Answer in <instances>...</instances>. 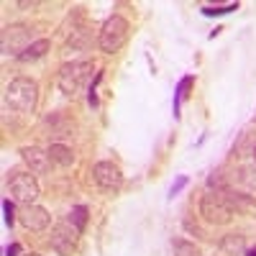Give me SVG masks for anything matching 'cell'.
Segmentation results:
<instances>
[{
  "label": "cell",
  "instance_id": "2e32d148",
  "mask_svg": "<svg viewBox=\"0 0 256 256\" xmlns=\"http://www.w3.org/2000/svg\"><path fill=\"white\" fill-rule=\"evenodd\" d=\"M52 49V41L49 38H36L34 44L18 56V62H24V64H28V62H36V59H41V56H46V52Z\"/></svg>",
  "mask_w": 256,
  "mask_h": 256
},
{
  "label": "cell",
  "instance_id": "4316f807",
  "mask_svg": "<svg viewBox=\"0 0 256 256\" xmlns=\"http://www.w3.org/2000/svg\"><path fill=\"white\" fill-rule=\"evenodd\" d=\"M26 256H41V254H26Z\"/></svg>",
  "mask_w": 256,
  "mask_h": 256
},
{
  "label": "cell",
  "instance_id": "ffe728a7",
  "mask_svg": "<svg viewBox=\"0 0 256 256\" xmlns=\"http://www.w3.org/2000/svg\"><path fill=\"white\" fill-rule=\"evenodd\" d=\"M80 233L84 230V226H88V208H84V205H77V208H72L70 210V218H67Z\"/></svg>",
  "mask_w": 256,
  "mask_h": 256
},
{
  "label": "cell",
  "instance_id": "8992f818",
  "mask_svg": "<svg viewBox=\"0 0 256 256\" xmlns=\"http://www.w3.org/2000/svg\"><path fill=\"white\" fill-rule=\"evenodd\" d=\"M31 44H34V41H31V31L24 24L6 26L3 34H0V49H3L6 56H20Z\"/></svg>",
  "mask_w": 256,
  "mask_h": 256
},
{
  "label": "cell",
  "instance_id": "603a6c76",
  "mask_svg": "<svg viewBox=\"0 0 256 256\" xmlns=\"http://www.w3.org/2000/svg\"><path fill=\"white\" fill-rule=\"evenodd\" d=\"M3 210H6V226H13L16 223V208H13V202L6 200L3 202Z\"/></svg>",
  "mask_w": 256,
  "mask_h": 256
},
{
  "label": "cell",
  "instance_id": "e0dca14e",
  "mask_svg": "<svg viewBox=\"0 0 256 256\" xmlns=\"http://www.w3.org/2000/svg\"><path fill=\"white\" fill-rule=\"evenodd\" d=\"M49 159L59 166H72L74 164V154H72V148L70 146H64V144H52L49 146Z\"/></svg>",
  "mask_w": 256,
  "mask_h": 256
},
{
  "label": "cell",
  "instance_id": "d4e9b609",
  "mask_svg": "<svg viewBox=\"0 0 256 256\" xmlns=\"http://www.w3.org/2000/svg\"><path fill=\"white\" fill-rule=\"evenodd\" d=\"M184 182H187V180H184V177H182V180H180V182H177V184H174V187H172V195H174V192H180V190H182V187H184Z\"/></svg>",
  "mask_w": 256,
  "mask_h": 256
},
{
  "label": "cell",
  "instance_id": "5b68a950",
  "mask_svg": "<svg viewBox=\"0 0 256 256\" xmlns=\"http://www.w3.org/2000/svg\"><path fill=\"white\" fill-rule=\"evenodd\" d=\"M8 190H10V198L20 205H36V200L41 195V187H38L34 172H10Z\"/></svg>",
  "mask_w": 256,
  "mask_h": 256
},
{
  "label": "cell",
  "instance_id": "6da1fadb",
  "mask_svg": "<svg viewBox=\"0 0 256 256\" xmlns=\"http://www.w3.org/2000/svg\"><path fill=\"white\" fill-rule=\"evenodd\" d=\"M6 102L16 113H31L38 102V84L31 77H13L6 88Z\"/></svg>",
  "mask_w": 256,
  "mask_h": 256
},
{
  "label": "cell",
  "instance_id": "8fae6325",
  "mask_svg": "<svg viewBox=\"0 0 256 256\" xmlns=\"http://www.w3.org/2000/svg\"><path fill=\"white\" fill-rule=\"evenodd\" d=\"M20 156H24V162L28 164V169L34 174H44L49 172V152H44V148L38 146H24L20 148Z\"/></svg>",
  "mask_w": 256,
  "mask_h": 256
},
{
  "label": "cell",
  "instance_id": "7a4b0ae2",
  "mask_svg": "<svg viewBox=\"0 0 256 256\" xmlns=\"http://www.w3.org/2000/svg\"><path fill=\"white\" fill-rule=\"evenodd\" d=\"M92 77V62L80 59V62H64L62 70L56 74V84L64 95H77L88 80Z\"/></svg>",
  "mask_w": 256,
  "mask_h": 256
},
{
  "label": "cell",
  "instance_id": "30bf717a",
  "mask_svg": "<svg viewBox=\"0 0 256 256\" xmlns=\"http://www.w3.org/2000/svg\"><path fill=\"white\" fill-rule=\"evenodd\" d=\"M18 220L24 223L28 230H44L52 223V216L41 205H24L18 212Z\"/></svg>",
  "mask_w": 256,
  "mask_h": 256
},
{
  "label": "cell",
  "instance_id": "83f0119b",
  "mask_svg": "<svg viewBox=\"0 0 256 256\" xmlns=\"http://www.w3.org/2000/svg\"><path fill=\"white\" fill-rule=\"evenodd\" d=\"M254 159H256V154H254Z\"/></svg>",
  "mask_w": 256,
  "mask_h": 256
},
{
  "label": "cell",
  "instance_id": "277c9868",
  "mask_svg": "<svg viewBox=\"0 0 256 256\" xmlns=\"http://www.w3.org/2000/svg\"><path fill=\"white\" fill-rule=\"evenodd\" d=\"M200 216L212 226H226L233 218V210H230V205L220 190H210L200 200Z\"/></svg>",
  "mask_w": 256,
  "mask_h": 256
},
{
  "label": "cell",
  "instance_id": "7c38bea8",
  "mask_svg": "<svg viewBox=\"0 0 256 256\" xmlns=\"http://www.w3.org/2000/svg\"><path fill=\"white\" fill-rule=\"evenodd\" d=\"M46 131H49V138H54V144H62V138L74 136V123L67 116L56 113V116L46 118Z\"/></svg>",
  "mask_w": 256,
  "mask_h": 256
},
{
  "label": "cell",
  "instance_id": "484cf974",
  "mask_svg": "<svg viewBox=\"0 0 256 256\" xmlns=\"http://www.w3.org/2000/svg\"><path fill=\"white\" fill-rule=\"evenodd\" d=\"M244 254H246V256H256V246H251V248H246Z\"/></svg>",
  "mask_w": 256,
  "mask_h": 256
},
{
  "label": "cell",
  "instance_id": "44dd1931",
  "mask_svg": "<svg viewBox=\"0 0 256 256\" xmlns=\"http://www.w3.org/2000/svg\"><path fill=\"white\" fill-rule=\"evenodd\" d=\"M192 88V77H184L180 82V88H177V98H174V116H180V100L187 98V90Z\"/></svg>",
  "mask_w": 256,
  "mask_h": 256
},
{
  "label": "cell",
  "instance_id": "4fadbf2b",
  "mask_svg": "<svg viewBox=\"0 0 256 256\" xmlns=\"http://www.w3.org/2000/svg\"><path fill=\"white\" fill-rule=\"evenodd\" d=\"M223 195H226V200H228V205H230V210L233 212H251V210H256V200L248 195V192H241V190H220Z\"/></svg>",
  "mask_w": 256,
  "mask_h": 256
},
{
  "label": "cell",
  "instance_id": "3957f363",
  "mask_svg": "<svg viewBox=\"0 0 256 256\" xmlns=\"http://www.w3.org/2000/svg\"><path fill=\"white\" fill-rule=\"evenodd\" d=\"M128 31H131V24H128L123 16L113 13V16L102 24V28H100V36H98L100 49H102L105 54H116V52H120L123 44L128 41Z\"/></svg>",
  "mask_w": 256,
  "mask_h": 256
},
{
  "label": "cell",
  "instance_id": "52a82bcc",
  "mask_svg": "<svg viewBox=\"0 0 256 256\" xmlns=\"http://www.w3.org/2000/svg\"><path fill=\"white\" fill-rule=\"evenodd\" d=\"M52 248L59 254V256H72L77 251V241H80V230L70 223V220H64V223H56L52 228Z\"/></svg>",
  "mask_w": 256,
  "mask_h": 256
},
{
  "label": "cell",
  "instance_id": "7402d4cb",
  "mask_svg": "<svg viewBox=\"0 0 256 256\" xmlns=\"http://www.w3.org/2000/svg\"><path fill=\"white\" fill-rule=\"evenodd\" d=\"M230 10H238V3H230V6H205L202 8L205 16H226Z\"/></svg>",
  "mask_w": 256,
  "mask_h": 256
},
{
  "label": "cell",
  "instance_id": "9c48e42d",
  "mask_svg": "<svg viewBox=\"0 0 256 256\" xmlns=\"http://www.w3.org/2000/svg\"><path fill=\"white\" fill-rule=\"evenodd\" d=\"M228 187L230 190H241V192H256V166L251 164H241L233 166L226 172Z\"/></svg>",
  "mask_w": 256,
  "mask_h": 256
},
{
  "label": "cell",
  "instance_id": "9a60e30c",
  "mask_svg": "<svg viewBox=\"0 0 256 256\" xmlns=\"http://www.w3.org/2000/svg\"><path fill=\"white\" fill-rule=\"evenodd\" d=\"M236 159H246V156H254L256 154V134L251 131H244L241 138L236 141V146H233V152H230Z\"/></svg>",
  "mask_w": 256,
  "mask_h": 256
},
{
  "label": "cell",
  "instance_id": "d6986e66",
  "mask_svg": "<svg viewBox=\"0 0 256 256\" xmlns=\"http://www.w3.org/2000/svg\"><path fill=\"white\" fill-rule=\"evenodd\" d=\"M172 254L174 256H202V251L195 244L184 241V238H172Z\"/></svg>",
  "mask_w": 256,
  "mask_h": 256
},
{
  "label": "cell",
  "instance_id": "ac0fdd59",
  "mask_svg": "<svg viewBox=\"0 0 256 256\" xmlns=\"http://www.w3.org/2000/svg\"><path fill=\"white\" fill-rule=\"evenodd\" d=\"M220 248L230 256H238V254L246 251V236H241V233H228L220 241Z\"/></svg>",
  "mask_w": 256,
  "mask_h": 256
},
{
  "label": "cell",
  "instance_id": "ba28073f",
  "mask_svg": "<svg viewBox=\"0 0 256 256\" xmlns=\"http://www.w3.org/2000/svg\"><path fill=\"white\" fill-rule=\"evenodd\" d=\"M92 174H95L98 187L102 192H110V195H113V192H118L120 184H123V174H120L118 164H113V162H98L92 166Z\"/></svg>",
  "mask_w": 256,
  "mask_h": 256
},
{
  "label": "cell",
  "instance_id": "5bb4252c",
  "mask_svg": "<svg viewBox=\"0 0 256 256\" xmlns=\"http://www.w3.org/2000/svg\"><path fill=\"white\" fill-rule=\"evenodd\" d=\"M90 28L88 26H80V28H72L70 38H67V44H64V54H77V52H84L90 46Z\"/></svg>",
  "mask_w": 256,
  "mask_h": 256
},
{
  "label": "cell",
  "instance_id": "cb8c5ba5",
  "mask_svg": "<svg viewBox=\"0 0 256 256\" xmlns=\"http://www.w3.org/2000/svg\"><path fill=\"white\" fill-rule=\"evenodd\" d=\"M18 254H20V244H10L6 248V256H18Z\"/></svg>",
  "mask_w": 256,
  "mask_h": 256
}]
</instances>
